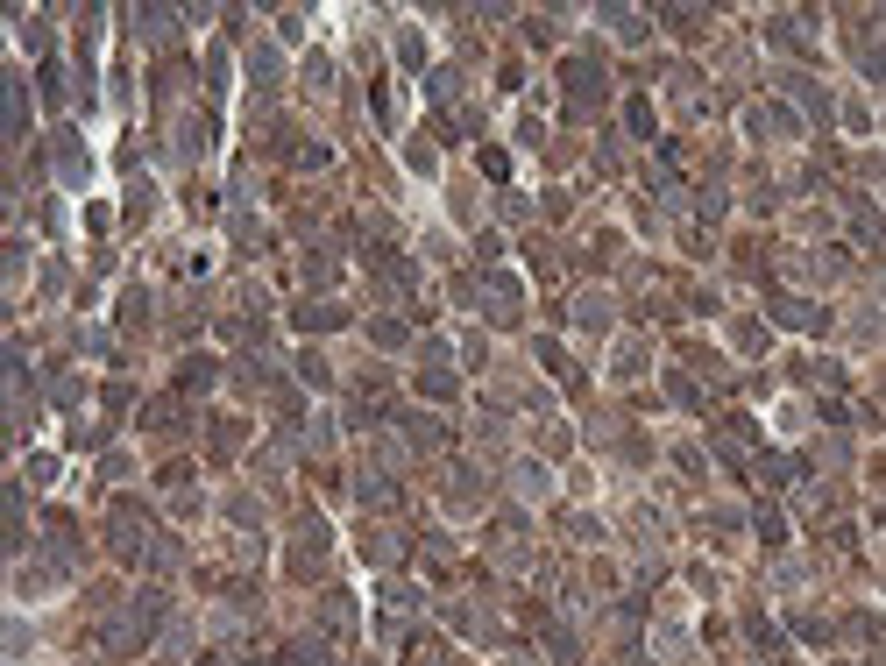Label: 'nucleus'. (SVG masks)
Listing matches in <instances>:
<instances>
[{"instance_id": "nucleus-14", "label": "nucleus", "mask_w": 886, "mask_h": 666, "mask_svg": "<svg viewBox=\"0 0 886 666\" xmlns=\"http://www.w3.org/2000/svg\"><path fill=\"white\" fill-rule=\"evenodd\" d=\"M638 369H646V341H624L617 348V376H638Z\"/></svg>"}, {"instance_id": "nucleus-13", "label": "nucleus", "mask_w": 886, "mask_h": 666, "mask_svg": "<svg viewBox=\"0 0 886 666\" xmlns=\"http://www.w3.org/2000/svg\"><path fill=\"white\" fill-rule=\"evenodd\" d=\"M199 149H206V128L199 121H178V163H192Z\"/></svg>"}, {"instance_id": "nucleus-9", "label": "nucleus", "mask_w": 886, "mask_h": 666, "mask_svg": "<svg viewBox=\"0 0 886 666\" xmlns=\"http://www.w3.org/2000/svg\"><path fill=\"white\" fill-rule=\"evenodd\" d=\"M355 496H362V504H390L397 489H390V475H383V468H362V475H355Z\"/></svg>"}, {"instance_id": "nucleus-6", "label": "nucleus", "mask_w": 886, "mask_h": 666, "mask_svg": "<svg viewBox=\"0 0 886 666\" xmlns=\"http://www.w3.org/2000/svg\"><path fill=\"white\" fill-rule=\"evenodd\" d=\"M511 489H518V496H546V489H553V475H546L539 461H511Z\"/></svg>"}, {"instance_id": "nucleus-1", "label": "nucleus", "mask_w": 886, "mask_h": 666, "mask_svg": "<svg viewBox=\"0 0 886 666\" xmlns=\"http://www.w3.org/2000/svg\"><path fill=\"white\" fill-rule=\"evenodd\" d=\"M156 624H164V603H156V596H135L121 617H107V652H121V659H128V652H142Z\"/></svg>"}, {"instance_id": "nucleus-15", "label": "nucleus", "mask_w": 886, "mask_h": 666, "mask_svg": "<svg viewBox=\"0 0 886 666\" xmlns=\"http://www.w3.org/2000/svg\"><path fill=\"white\" fill-rule=\"evenodd\" d=\"M575 319H582V326H603V319H610V298H596V291H589V298L575 305Z\"/></svg>"}, {"instance_id": "nucleus-5", "label": "nucleus", "mask_w": 886, "mask_h": 666, "mask_svg": "<svg viewBox=\"0 0 886 666\" xmlns=\"http://www.w3.org/2000/svg\"><path fill=\"white\" fill-rule=\"evenodd\" d=\"M475 489H482V475H475V468H454V482H447V511H475V504H482Z\"/></svg>"}, {"instance_id": "nucleus-10", "label": "nucleus", "mask_w": 886, "mask_h": 666, "mask_svg": "<svg viewBox=\"0 0 886 666\" xmlns=\"http://www.w3.org/2000/svg\"><path fill=\"white\" fill-rule=\"evenodd\" d=\"M249 71H256V86H277V71H284L277 43H256V50H249Z\"/></svg>"}, {"instance_id": "nucleus-12", "label": "nucleus", "mask_w": 886, "mask_h": 666, "mask_svg": "<svg viewBox=\"0 0 886 666\" xmlns=\"http://www.w3.org/2000/svg\"><path fill=\"white\" fill-rule=\"evenodd\" d=\"M603 22H610L617 36H631V43H646V15H631V8H603Z\"/></svg>"}, {"instance_id": "nucleus-4", "label": "nucleus", "mask_w": 886, "mask_h": 666, "mask_svg": "<svg viewBox=\"0 0 886 666\" xmlns=\"http://www.w3.org/2000/svg\"><path fill=\"white\" fill-rule=\"evenodd\" d=\"M86 171H93V163H86V149H78V135H57V178L86 185Z\"/></svg>"}, {"instance_id": "nucleus-2", "label": "nucleus", "mask_w": 886, "mask_h": 666, "mask_svg": "<svg viewBox=\"0 0 886 666\" xmlns=\"http://www.w3.org/2000/svg\"><path fill=\"white\" fill-rule=\"evenodd\" d=\"M653 659H660V666L688 659V624H681V617H660V624H653Z\"/></svg>"}, {"instance_id": "nucleus-7", "label": "nucleus", "mask_w": 886, "mask_h": 666, "mask_svg": "<svg viewBox=\"0 0 886 666\" xmlns=\"http://www.w3.org/2000/svg\"><path fill=\"white\" fill-rule=\"evenodd\" d=\"M787 93H794V100H801V107H809V114H816V121H830V93H823V86H816V78H787Z\"/></svg>"}, {"instance_id": "nucleus-16", "label": "nucleus", "mask_w": 886, "mask_h": 666, "mask_svg": "<svg viewBox=\"0 0 886 666\" xmlns=\"http://www.w3.org/2000/svg\"><path fill=\"white\" fill-rule=\"evenodd\" d=\"M298 319H305V326H312V333H327V326H334V319H341V312H334V305H305V312H298Z\"/></svg>"}, {"instance_id": "nucleus-8", "label": "nucleus", "mask_w": 886, "mask_h": 666, "mask_svg": "<svg viewBox=\"0 0 886 666\" xmlns=\"http://www.w3.org/2000/svg\"><path fill=\"white\" fill-rule=\"evenodd\" d=\"M773 319H780V326H801V333L823 326V312H816V305H801V298H780V305H773Z\"/></svg>"}, {"instance_id": "nucleus-17", "label": "nucleus", "mask_w": 886, "mask_h": 666, "mask_svg": "<svg viewBox=\"0 0 886 666\" xmlns=\"http://www.w3.org/2000/svg\"><path fill=\"white\" fill-rule=\"evenodd\" d=\"M213 383V362H185V390H206Z\"/></svg>"}, {"instance_id": "nucleus-11", "label": "nucleus", "mask_w": 886, "mask_h": 666, "mask_svg": "<svg viewBox=\"0 0 886 666\" xmlns=\"http://www.w3.org/2000/svg\"><path fill=\"white\" fill-rule=\"evenodd\" d=\"M29 135V93H22V78L8 86V142H22Z\"/></svg>"}, {"instance_id": "nucleus-3", "label": "nucleus", "mask_w": 886, "mask_h": 666, "mask_svg": "<svg viewBox=\"0 0 886 666\" xmlns=\"http://www.w3.org/2000/svg\"><path fill=\"white\" fill-rule=\"evenodd\" d=\"M568 93H575L582 107H596V100H603V64L575 57V64H568Z\"/></svg>"}]
</instances>
